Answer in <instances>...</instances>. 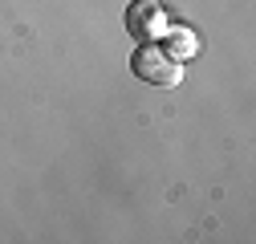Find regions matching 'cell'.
Returning a JSON list of instances; mask_svg holds the SVG:
<instances>
[{
    "instance_id": "6da1fadb",
    "label": "cell",
    "mask_w": 256,
    "mask_h": 244,
    "mask_svg": "<svg viewBox=\"0 0 256 244\" xmlns=\"http://www.w3.org/2000/svg\"><path fill=\"white\" fill-rule=\"evenodd\" d=\"M130 70L134 78H142L146 86H179L183 82V66L163 49V45H154V41H142L130 57Z\"/></svg>"
},
{
    "instance_id": "7a4b0ae2",
    "label": "cell",
    "mask_w": 256,
    "mask_h": 244,
    "mask_svg": "<svg viewBox=\"0 0 256 244\" xmlns=\"http://www.w3.org/2000/svg\"><path fill=\"white\" fill-rule=\"evenodd\" d=\"M126 28H130L134 41H158L171 28V20L154 0H130L126 4Z\"/></svg>"
},
{
    "instance_id": "3957f363",
    "label": "cell",
    "mask_w": 256,
    "mask_h": 244,
    "mask_svg": "<svg viewBox=\"0 0 256 244\" xmlns=\"http://www.w3.org/2000/svg\"><path fill=\"white\" fill-rule=\"evenodd\" d=\"M163 37H167V45H163V49H167L175 61H183V57H191V53L200 49V41H196V33H191V28H167Z\"/></svg>"
}]
</instances>
